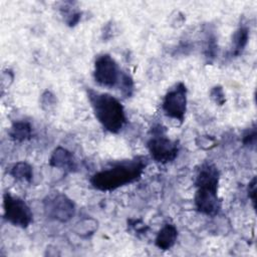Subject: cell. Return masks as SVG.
Here are the masks:
<instances>
[{
	"instance_id": "obj_1",
	"label": "cell",
	"mask_w": 257,
	"mask_h": 257,
	"mask_svg": "<svg viewBox=\"0 0 257 257\" xmlns=\"http://www.w3.org/2000/svg\"><path fill=\"white\" fill-rule=\"evenodd\" d=\"M146 157L139 156L131 160L112 164L90 178V184L100 191H112L139 180L147 167Z\"/></svg>"
},
{
	"instance_id": "obj_2",
	"label": "cell",
	"mask_w": 257,
	"mask_h": 257,
	"mask_svg": "<svg viewBox=\"0 0 257 257\" xmlns=\"http://www.w3.org/2000/svg\"><path fill=\"white\" fill-rule=\"evenodd\" d=\"M87 96L101 125L112 134L119 133L126 122V116L118 99L108 93L97 92L93 89L87 90Z\"/></svg>"
},
{
	"instance_id": "obj_3",
	"label": "cell",
	"mask_w": 257,
	"mask_h": 257,
	"mask_svg": "<svg viewBox=\"0 0 257 257\" xmlns=\"http://www.w3.org/2000/svg\"><path fill=\"white\" fill-rule=\"evenodd\" d=\"M154 132V136L148 142V149L152 158L161 164H167L174 161L179 152L178 142L167 138L160 125L155 127Z\"/></svg>"
},
{
	"instance_id": "obj_4",
	"label": "cell",
	"mask_w": 257,
	"mask_h": 257,
	"mask_svg": "<svg viewBox=\"0 0 257 257\" xmlns=\"http://www.w3.org/2000/svg\"><path fill=\"white\" fill-rule=\"evenodd\" d=\"M123 71L109 54H101L94 61L93 77L101 86L112 88L118 86Z\"/></svg>"
},
{
	"instance_id": "obj_5",
	"label": "cell",
	"mask_w": 257,
	"mask_h": 257,
	"mask_svg": "<svg viewBox=\"0 0 257 257\" xmlns=\"http://www.w3.org/2000/svg\"><path fill=\"white\" fill-rule=\"evenodd\" d=\"M4 218L14 226L26 228L32 222V212L20 198L5 193L3 196Z\"/></svg>"
},
{
	"instance_id": "obj_6",
	"label": "cell",
	"mask_w": 257,
	"mask_h": 257,
	"mask_svg": "<svg viewBox=\"0 0 257 257\" xmlns=\"http://www.w3.org/2000/svg\"><path fill=\"white\" fill-rule=\"evenodd\" d=\"M44 212L50 219L68 222L75 214L74 203L64 194L56 193L47 196L43 201Z\"/></svg>"
},
{
	"instance_id": "obj_7",
	"label": "cell",
	"mask_w": 257,
	"mask_h": 257,
	"mask_svg": "<svg viewBox=\"0 0 257 257\" xmlns=\"http://www.w3.org/2000/svg\"><path fill=\"white\" fill-rule=\"evenodd\" d=\"M163 110L171 118L183 122L187 110V88L183 82H178L165 95Z\"/></svg>"
},
{
	"instance_id": "obj_8",
	"label": "cell",
	"mask_w": 257,
	"mask_h": 257,
	"mask_svg": "<svg viewBox=\"0 0 257 257\" xmlns=\"http://www.w3.org/2000/svg\"><path fill=\"white\" fill-rule=\"evenodd\" d=\"M218 188L197 187L195 205L197 210L207 216H216L221 210V201L218 197Z\"/></svg>"
},
{
	"instance_id": "obj_9",
	"label": "cell",
	"mask_w": 257,
	"mask_h": 257,
	"mask_svg": "<svg viewBox=\"0 0 257 257\" xmlns=\"http://www.w3.org/2000/svg\"><path fill=\"white\" fill-rule=\"evenodd\" d=\"M219 171L212 163H204L198 170L195 185L196 187H215L218 188L219 184Z\"/></svg>"
},
{
	"instance_id": "obj_10",
	"label": "cell",
	"mask_w": 257,
	"mask_h": 257,
	"mask_svg": "<svg viewBox=\"0 0 257 257\" xmlns=\"http://www.w3.org/2000/svg\"><path fill=\"white\" fill-rule=\"evenodd\" d=\"M49 165L51 167L72 172L76 169V163L73 158V155L64 148H56L49 160Z\"/></svg>"
},
{
	"instance_id": "obj_11",
	"label": "cell",
	"mask_w": 257,
	"mask_h": 257,
	"mask_svg": "<svg viewBox=\"0 0 257 257\" xmlns=\"http://www.w3.org/2000/svg\"><path fill=\"white\" fill-rule=\"evenodd\" d=\"M178 237V230L177 228L172 224H166L158 233L156 237V245L158 248L162 250H169L171 249Z\"/></svg>"
},
{
	"instance_id": "obj_12",
	"label": "cell",
	"mask_w": 257,
	"mask_h": 257,
	"mask_svg": "<svg viewBox=\"0 0 257 257\" xmlns=\"http://www.w3.org/2000/svg\"><path fill=\"white\" fill-rule=\"evenodd\" d=\"M249 38V31L246 26H240L234 33L232 39V46L230 49L231 56H238L242 53L247 45Z\"/></svg>"
},
{
	"instance_id": "obj_13",
	"label": "cell",
	"mask_w": 257,
	"mask_h": 257,
	"mask_svg": "<svg viewBox=\"0 0 257 257\" xmlns=\"http://www.w3.org/2000/svg\"><path fill=\"white\" fill-rule=\"evenodd\" d=\"M9 136L13 141L16 142L29 140L32 137V127L27 121H16L10 127Z\"/></svg>"
},
{
	"instance_id": "obj_14",
	"label": "cell",
	"mask_w": 257,
	"mask_h": 257,
	"mask_svg": "<svg viewBox=\"0 0 257 257\" xmlns=\"http://www.w3.org/2000/svg\"><path fill=\"white\" fill-rule=\"evenodd\" d=\"M10 174L15 180L27 183L31 182L33 177L31 166L25 162H18L13 165L10 170Z\"/></svg>"
},
{
	"instance_id": "obj_15",
	"label": "cell",
	"mask_w": 257,
	"mask_h": 257,
	"mask_svg": "<svg viewBox=\"0 0 257 257\" xmlns=\"http://www.w3.org/2000/svg\"><path fill=\"white\" fill-rule=\"evenodd\" d=\"M60 14L62 15L66 24L70 27L75 26L81 17V12L73 7L72 3L67 2L64 3L62 7H60Z\"/></svg>"
},
{
	"instance_id": "obj_16",
	"label": "cell",
	"mask_w": 257,
	"mask_h": 257,
	"mask_svg": "<svg viewBox=\"0 0 257 257\" xmlns=\"http://www.w3.org/2000/svg\"><path fill=\"white\" fill-rule=\"evenodd\" d=\"M216 49H217V42H216V36L214 32L210 30L206 31L205 44H204V52H205L206 58L209 60L214 59L216 55Z\"/></svg>"
},
{
	"instance_id": "obj_17",
	"label": "cell",
	"mask_w": 257,
	"mask_h": 257,
	"mask_svg": "<svg viewBox=\"0 0 257 257\" xmlns=\"http://www.w3.org/2000/svg\"><path fill=\"white\" fill-rule=\"evenodd\" d=\"M124 97H130L134 92V81L131 75L126 72L122 73L120 82L117 86Z\"/></svg>"
},
{
	"instance_id": "obj_18",
	"label": "cell",
	"mask_w": 257,
	"mask_h": 257,
	"mask_svg": "<svg viewBox=\"0 0 257 257\" xmlns=\"http://www.w3.org/2000/svg\"><path fill=\"white\" fill-rule=\"evenodd\" d=\"M210 97L212 98V100L214 102H216L219 105H222L225 102V94H224L223 88L221 86H219V85L218 86H214L211 89Z\"/></svg>"
},
{
	"instance_id": "obj_19",
	"label": "cell",
	"mask_w": 257,
	"mask_h": 257,
	"mask_svg": "<svg viewBox=\"0 0 257 257\" xmlns=\"http://www.w3.org/2000/svg\"><path fill=\"white\" fill-rule=\"evenodd\" d=\"M256 143V127L255 125L249 128L243 136V144L245 146H255Z\"/></svg>"
},
{
	"instance_id": "obj_20",
	"label": "cell",
	"mask_w": 257,
	"mask_h": 257,
	"mask_svg": "<svg viewBox=\"0 0 257 257\" xmlns=\"http://www.w3.org/2000/svg\"><path fill=\"white\" fill-rule=\"evenodd\" d=\"M56 102V99L54 97V95L49 92V91H45L43 94H42V98H41V103H42V106L44 107L45 105L48 106V108L50 106H54Z\"/></svg>"
},
{
	"instance_id": "obj_21",
	"label": "cell",
	"mask_w": 257,
	"mask_h": 257,
	"mask_svg": "<svg viewBox=\"0 0 257 257\" xmlns=\"http://www.w3.org/2000/svg\"><path fill=\"white\" fill-rule=\"evenodd\" d=\"M128 224L134 228L135 231H137L138 233H146L147 230L149 229L148 226L142 222V220H130Z\"/></svg>"
},
{
	"instance_id": "obj_22",
	"label": "cell",
	"mask_w": 257,
	"mask_h": 257,
	"mask_svg": "<svg viewBox=\"0 0 257 257\" xmlns=\"http://www.w3.org/2000/svg\"><path fill=\"white\" fill-rule=\"evenodd\" d=\"M248 196L251 199L253 206L255 207V196H256V178L254 177L248 186Z\"/></svg>"
}]
</instances>
